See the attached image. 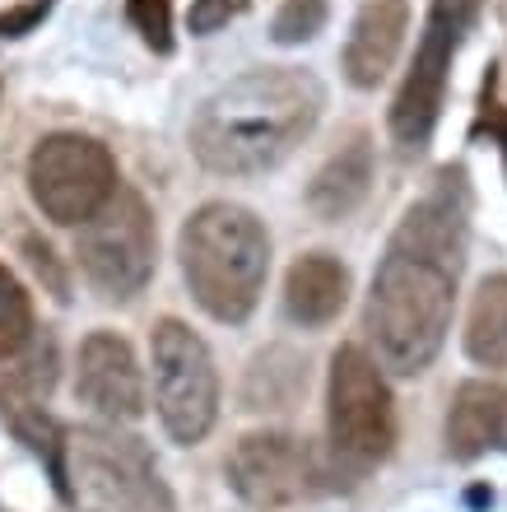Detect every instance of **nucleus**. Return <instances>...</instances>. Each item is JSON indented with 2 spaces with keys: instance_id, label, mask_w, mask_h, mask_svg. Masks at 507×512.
I'll list each match as a JSON object with an SVG mask.
<instances>
[{
  "instance_id": "nucleus-2",
  "label": "nucleus",
  "mask_w": 507,
  "mask_h": 512,
  "mask_svg": "<svg viewBox=\"0 0 507 512\" xmlns=\"http://www.w3.org/2000/svg\"><path fill=\"white\" fill-rule=\"evenodd\" d=\"M321 108H326V89L312 70H247L205 98V108L191 122V154L219 177L266 173L289 159L294 145H303Z\"/></svg>"
},
{
  "instance_id": "nucleus-13",
  "label": "nucleus",
  "mask_w": 507,
  "mask_h": 512,
  "mask_svg": "<svg viewBox=\"0 0 507 512\" xmlns=\"http://www.w3.org/2000/svg\"><path fill=\"white\" fill-rule=\"evenodd\" d=\"M447 452L456 461H480L507 452V387L503 382H461L447 410Z\"/></svg>"
},
{
  "instance_id": "nucleus-11",
  "label": "nucleus",
  "mask_w": 507,
  "mask_h": 512,
  "mask_svg": "<svg viewBox=\"0 0 507 512\" xmlns=\"http://www.w3.org/2000/svg\"><path fill=\"white\" fill-rule=\"evenodd\" d=\"M75 396L112 424L145 415V378H140L131 340L117 331H94L84 340L80 368H75Z\"/></svg>"
},
{
  "instance_id": "nucleus-16",
  "label": "nucleus",
  "mask_w": 507,
  "mask_h": 512,
  "mask_svg": "<svg viewBox=\"0 0 507 512\" xmlns=\"http://www.w3.org/2000/svg\"><path fill=\"white\" fill-rule=\"evenodd\" d=\"M349 303V270L335 261L331 252H307L289 266L284 280V308L303 326H326L335 322Z\"/></svg>"
},
{
  "instance_id": "nucleus-4",
  "label": "nucleus",
  "mask_w": 507,
  "mask_h": 512,
  "mask_svg": "<svg viewBox=\"0 0 507 512\" xmlns=\"http://www.w3.org/2000/svg\"><path fill=\"white\" fill-rule=\"evenodd\" d=\"M70 489L84 512H177L149 447L121 429L70 433Z\"/></svg>"
},
{
  "instance_id": "nucleus-20",
  "label": "nucleus",
  "mask_w": 507,
  "mask_h": 512,
  "mask_svg": "<svg viewBox=\"0 0 507 512\" xmlns=\"http://www.w3.org/2000/svg\"><path fill=\"white\" fill-rule=\"evenodd\" d=\"M126 19L154 52H173V0H126Z\"/></svg>"
},
{
  "instance_id": "nucleus-10",
  "label": "nucleus",
  "mask_w": 507,
  "mask_h": 512,
  "mask_svg": "<svg viewBox=\"0 0 507 512\" xmlns=\"http://www.w3.org/2000/svg\"><path fill=\"white\" fill-rule=\"evenodd\" d=\"M317 457L294 433H247L228 457V485L252 508H289L312 494Z\"/></svg>"
},
{
  "instance_id": "nucleus-15",
  "label": "nucleus",
  "mask_w": 507,
  "mask_h": 512,
  "mask_svg": "<svg viewBox=\"0 0 507 512\" xmlns=\"http://www.w3.org/2000/svg\"><path fill=\"white\" fill-rule=\"evenodd\" d=\"M373 187V145H368V135L354 131L349 135V145H340L326 159L317 177H312V187H307V205H312V215L335 224V219L354 215L363 205Z\"/></svg>"
},
{
  "instance_id": "nucleus-7",
  "label": "nucleus",
  "mask_w": 507,
  "mask_h": 512,
  "mask_svg": "<svg viewBox=\"0 0 507 512\" xmlns=\"http://www.w3.org/2000/svg\"><path fill=\"white\" fill-rule=\"evenodd\" d=\"M117 191V159L94 135L56 131L28 154V196L61 229H84Z\"/></svg>"
},
{
  "instance_id": "nucleus-5",
  "label": "nucleus",
  "mask_w": 507,
  "mask_h": 512,
  "mask_svg": "<svg viewBox=\"0 0 507 512\" xmlns=\"http://www.w3.org/2000/svg\"><path fill=\"white\" fill-rule=\"evenodd\" d=\"M326 429H331V452L354 471L387 461L396 447V401L377 359L363 345H340L331 354Z\"/></svg>"
},
{
  "instance_id": "nucleus-9",
  "label": "nucleus",
  "mask_w": 507,
  "mask_h": 512,
  "mask_svg": "<svg viewBox=\"0 0 507 512\" xmlns=\"http://www.w3.org/2000/svg\"><path fill=\"white\" fill-rule=\"evenodd\" d=\"M80 256L84 280L103 298H135L154 275V215L140 191L121 187L112 201L80 229Z\"/></svg>"
},
{
  "instance_id": "nucleus-3",
  "label": "nucleus",
  "mask_w": 507,
  "mask_h": 512,
  "mask_svg": "<svg viewBox=\"0 0 507 512\" xmlns=\"http://www.w3.org/2000/svg\"><path fill=\"white\" fill-rule=\"evenodd\" d=\"M177 256H182L191 298L210 312L214 322L238 326L256 312L270 270V233L247 205H201L182 224Z\"/></svg>"
},
{
  "instance_id": "nucleus-21",
  "label": "nucleus",
  "mask_w": 507,
  "mask_h": 512,
  "mask_svg": "<svg viewBox=\"0 0 507 512\" xmlns=\"http://www.w3.org/2000/svg\"><path fill=\"white\" fill-rule=\"evenodd\" d=\"M52 14V0H24V5H10L0 10V38H24Z\"/></svg>"
},
{
  "instance_id": "nucleus-8",
  "label": "nucleus",
  "mask_w": 507,
  "mask_h": 512,
  "mask_svg": "<svg viewBox=\"0 0 507 512\" xmlns=\"http://www.w3.org/2000/svg\"><path fill=\"white\" fill-rule=\"evenodd\" d=\"M154 354V405L168 438L182 447L201 443L219 415V373H214L210 345L187 322L163 317L149 336Z\"/></svg>"
},
{
  "instance_id": "nucleus-12",
  "label": "nucleus",
  "mask_w": 507,
  "mask_h": 512,
  "mask_svg": "<svg viewBox=\"0 0 507 512\" xmlns=\"http://www.w3.org/2000/svg\"><path fill=\"white\" fill-rule=\"evenodd\" d=\"M405 33H410V0H363L345 42V80L354 89H377L396 66Z\"/></svg>"
},
{
  "instance_id": "nucleus-14",
  "label": "nucleus",
  "mask_w": 507,
  "mask_h": 512,
  "mask_svg": "<svg viewBox=\"0 0 507 512\" xmlns=\"http://www.w3.org/2000/svg\"><path fill=\"white\" fill-rule=\"evenodd\" d=\"M0 415H5V424H10L14 438L28 443V452L47 466L56 494H61L66 503H75V489H70V433L42 410L38 396L10 387L5 378H0Z\"/></svg>"
},
{
  "instance_id": "nucleus-19",
  "label": "nucleus",
  "mask_w": 507,
  "mask_h": 512,
  "mask_svg": "<svg viewBox=\"0 0 507 512\" xmlns=\"http://www.w3.org/2000/svg\"><path fill=\"white\" fill-rule=\"evenodd\" d=\"M326 14H331L326 0H284L280 10H275L270 33H275V42H284V47H298V42H312L321 28H326Z\"/></svg>"
},
{
  "instance_id": "nucleus-1",
  "label": "nucleus",
  "mask_w": 507,
  "mask_h": 512,
  "mask_svg": "<svg viewBox=\"0 0 507 512\" xmlns=\"http://www.w3.org/2000/svg\"><path fill=\"white\" fill-rule=\"evenodd\" d=\"M470 243V187L466 173L438 177L424 201H414L396 224L387 256L368 289L363 326L377 345V359L414 378L438 359L442 340L452 331L456 280L466 266Z\"/></svg>"
},
{
  "instance_id": "nucleus-17",
  "label": "nucleus",
  "mask_w": 507,
  "mask_h": 512,
  "mask_svg": "<svg viewBox=\"0 0 507 512\" xmlns=\"http://www.w3.org/2000/svg\"><path fill=\"white\" fill-rule=\"evenodd\" d=\"M466 354L480 368L507 373V270L489 275L470 298L466 317Z\"/></svg>"
},
{
  "instance_id": "nucleus-6",
  "label": "nucleus",
  "mask_w": 507,
  "mask_h": 512,
  "mask_svg": "<svg viewBox=\"0 0 507 512\" xmlns=\"http://www.w3.org/2000/svg\"><path fill=\"white\" fill-rule=\"evenodd\" d=\"M475 19H480V0H433L428 5L414 61L405 70L401 89H396V103H391V135H396V145L405 154H419L438 131L452 61L461 52L466 33L475 28Z\"/></svg>"
},
{
  "instance_id": "nucleus-18",
  "label": "nucleus",
  "mask_w": 507,
  "mask_h": 512,
  "mask_svg": "<svg viewBox=\"0 0 507 512\" xmlns=\"http://www.w3.org/2000/svg\"><path fill=\"white\" fill-rule=\"evenodd\" d=\"M33 340V303H28L24 284L0 266V364L28 350Z\"/></svg>"
},
{
  "instance_id": "nucleus-22",
  "label": "nucleus",
  "mask_w": 507,
  "mask_h": 512,
  "mask_svg": "<svg viewBox=\"0 0 507 512\" xmlns=\"http://www.w3.org/2000/svg\"><path fill=\"white\" fill-rule=\"evenodd\" d=\"M228 14H233V0H196L187 24H191V33H214V28L228 24Z\"/></svg>"
}]
</instances>
